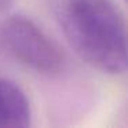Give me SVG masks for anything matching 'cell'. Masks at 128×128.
I'll return each mask as SVG.
<instances>
[{"instance_id": "1", "label": "cell", "mask_w": 128, "mask_h": 128, "mask_svg": "<svg viewBox=\"0 0 128 128\" xmlns=\"http://www.w3.org/2000/svg\"><path fill=\"white\" fill-rule=\"evenodd\" d=\"M59 21L83 61L109 74L127 69L125 20L113 0H64Z\"/></svg>"}, {"instance_id": "2", "label": "cell", "mask_w": 128, "mask_h": 128, "mask_svg": "<svg viewBox=\"0 0 128 128\" xmlns=\"http://www.w3.org/2000/svg\"><path fill=\"white\" fill-rule=\"evenodd\" d=\"M0 43L22 65L55 77L65 69V54L42 28L24 15H11L0 26Z\"/></svg>"}, {"instance_id": "3", "label": "cell", "mask_w": 128, "mask_h": 128, "mask_svg": "<svg viewBox=\"0 0 128 128\" xmlns=\"http://www.w3.org/2000/svg\"><path fill=\"white\" fill-rule=\"evenodd\" d=\"M30 124V108L18 84L0 78V127L25 128Z\"/></svg>"}, {"instance_id": "4", "label": "cell", "mask_w": 128, "mask_h": 128, "mask_svg": "<svg viewBox=\"0 0 128 128\" xmlns=\"http://www.w3.org/2000/svg\"><path fill=\"white\" fill-rule=\"evenodd\" d=\"M12 4V0H0V11L7 10Z\"/></svg>"}, {"instance_id": "5", "label": "cell", "mask_w": 128, "mask_h": 128, "mask_svg": "<svg viewBox=\"0 0 128 128\" xmlns=\"http://www.w3.org/2000/svg\"><path fill=\"white\" fill-rule=\"evenodd\" d=\"M124 2H127V0H124Z\"/></svg>"}]
</instances>
